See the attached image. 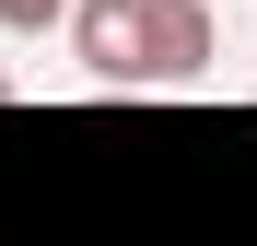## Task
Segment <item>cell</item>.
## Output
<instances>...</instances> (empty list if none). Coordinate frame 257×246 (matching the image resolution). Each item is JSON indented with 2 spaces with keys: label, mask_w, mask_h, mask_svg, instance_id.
I'll list each match as a JSON object with an SVG mask.
<instances>
[{
  "label": "cell",
  "mask_w": 257,
  "mask_h": 246,
  "mask_svg": "<svg viewBox=\"0 0 257 246\" xmlns=\"http://www.w3.org/2000/svg\"><path fill=\"white\" fill-rule=\"evenodd\" d=\"M70 59L94 94H152V70H141V0H70Z\"/></svg>",
  "instance_id": "cell-1"
},
{
  "label": "cell",
  "mask_w": 257,
  "mask_h": 246,
  "mask_svg": "<svg viewBox=\"0 0 257 246\" xmlns=\"http://www.w3.org/2000/svg\"><path fill=\"white\" fill-rule=\"evenodd\" d=\"M70 0H0V35H59Z\"/></svg>",
  "instance_id": "cell-3"
},
{
  "label": "cell",
  "mask_w": 257,
  "mask_h": 246,
  "mask_svg": "<svg viewBox=\"0 0 257 246\" xmlns=\"http://www.w3.org/2000/svg\"><path fill=\"white\" fill-rule=\"evenodd\" d=\"M0 106H12V70H0Z\"/></svg>",
  "instance_id": "cell-4"
},
{
  "label": "cell",
  "mask_w": 257,
  "mask_h": 246,
  "mask_svg": "<svg viewBox=\"0 0 257 246\" xmlns=\"http://www.w3.org/2000/svg\"><path fill=\"white\" fill-rule=\"evenodd\" d=\"M210 59H222L210 0H141V70H152V82H199Z\"/></svg>",
  "instance_id": "cell-2"
}]
</instances>
